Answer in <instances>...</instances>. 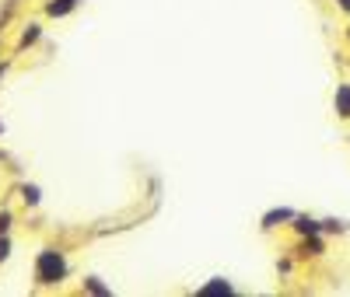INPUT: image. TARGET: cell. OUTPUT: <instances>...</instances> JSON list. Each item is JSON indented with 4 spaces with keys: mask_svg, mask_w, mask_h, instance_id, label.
<instances>
[{
    "mask_svg": "<svg viewBox=\"0 0 350 297\" xmlns=\"http://www.w3.org/2000/svg\"><path fill=\"white\" fill-rule=\"evenodd\" d=\"M343 36H347V42H350V25H347V28H343Z\"/></svg>",
    "mask_w": 350,
    "mask_h": 297,
    "instance_id": "obj_16",
    "label": "cell"
},
{
    "mask_svg": "<svg viewBox=\"0 0 350 297\" xmlns=\"http://www.w3.org/2000/svg\"><path fill=\"white\" fill-rule=\"evenodd\" d=\"M350 231V224L347 221H333V217H326L323 221V234H347Z\"/></svg>",
    "mask_w": 350,
    "mask_h": 297,
    "instance_id": "obj_11",
    "label": "cell"
},
{
    "mask_svg": "<svg viewBox=\"0 0 350 297\" xmlns=\"http://www.w3.org/2000/svg\"><path fill=\"white\" fill-rule=\"evenodd\" d=\"M11 4H14V0H11Z\"/></svg>",
    "mask_w": 350,
    "mask_h": 297,
    "instance_id": "obj_19",
    "label": "cell"
},
{
    "mask_svg": "<svg viewBox=\"0 0 350 297\" xmlns=\"http://www.w3.org/2000/svg\"><path fill=\"white\" fill-rule=\"evenodd\" d=\"M347 143H350V137H347Z\"/></svg>",
    "mask_w": 350,
    "mask_h": 297,
    "instance_id": "obj_18",
    "label": "cell"
},
{
    "mask_svg": "<svg viewBox=\"0 0 350 297\" xmlns=\"http://www.w3.org/2000/svg\"><path fill=\"white\" fill-rule=\"evenodd\" d=\"M0 133H4V123H0Z\"/></svg>",
    "mask_w": 350,
    "mask_h": 297,
    "instance_id": "obj_17",
    "label": "cell"
},
{
    "mask_svg": "<svg viewBox=\"0 0 350 297\" xmlns=\"http://www.w3.org/2000/svg\"><path fill=\"white\" fill-rule=\"evenodd\" d=\"M291 221H295V210H291V206H273V210H267L259 217V231H277V227H287Z\"/></svg>",
    "mask_w": 350,
    "mask_h": 297,
    "instance_id": "obj_2",
    "label": "cell"
},
{
    "mask_svg": "<svg viewBox=\"0 0 350 297\" xmlns=\"http://www.w3.org/2000/svg\"><path fill=\"white\" fill-rule=\"evenodd\" d=\"M81 8V0H46V18H67Z\"/></svg>",
    "mask_w": 350,
    "mask_h": 297,
    "instance_id": "obj_7",
    "label": "cell"
},
{
    "mask_svg": "<svg viewBox=\"0 0 350 297\" xmlns=\"http://www.w3.org/2000/svg\"><path fill=\"white\" fill-rule=\"evenodd\" d=\"M11 221H14L11 210H0V234H8V231H11Z\"/></svg>",
    "mask_w": 350,
    "mask_h": 297,
    "instance_id": "obj_13",
    "label": "cell"
},
{
    "mask_svg": "<svg viewBox=\"0 0 350 297\" xmlns=\"http://www.w3.org/2000/svg\"><path fill=\"white\" fill-rule=\"evenodd\" d=\"M4 74H8V63H0V81H4Z\"/></svg>",
    "mask_w": 350,
    "mask_h": 297,
    "instance_id": "obj_15",
    "label": "cell"
},
{
    "mask_svg": "<svg viewBox=\"0 0 350 297\" xmlns=\"http://www.w3.org/2000/svg\"><path fill=\"white\" fill-rule=\"evenodd\" d=\"M11 259V234H0V262Z\"/></svg>",
    "mask_w": 350,
    "mask_h": 297,
    "instance_id": "obj_12",
    "label": "cell"
},
{
    "mask_svg": "<svg viewBox=\"0 0 350 297\" xmlns=\"http://www.w3.org/2000/svg\"><path fill=\"white\" fill-rule=\"evenodd\" d=\"M298 255H301V259L326 255V234H305L301 242H298Z\"/></svg>",
    "mask_w": 350,
    "mask_h": 297,
    "instance_id": "obj_3",
    "label": "cell"
},
{
    "mask_svg": "<svg viewBox=\"0 0 350 297\" xmlns=\"http://www.w3.org/2000/svg\"><path fill=\"white\" fill-rule=\"evenodd\" d=\"M333 112H336V119L350 123V81H340L336 84V91H333Z\"/></svg>",
    "mask_w": 350,
    "mask_h": 297,
    "instance_id": "obj_4",
    "label": "cell"
},
{
    "mask_svg": "<svg viewBox=\"0 0 350 297\" xmlns=\"http://www.w3.org/2000/svg\"><path fill=\"white\" fill-rule=\"evenodd\" d=\"M196 294H203V297H231V294H235V283L224 280V277H214V280H207V283H200Z\"/></svg>",
    "mask_w": 350,
    "mask_h": 297,
    "instance_id": "obj_5",
    "label": "cell"
},
{
    "mask_svg": "<svg viewBox=\"0 0 350 297\" xmlns=\"http://www.w3.org/2000/svg\"><path fill=\"white\" fill-rule=\"evenodd\" d=\"M39 39H42V25H39V21H28V25L21 28V36H18V49H32Z\"/></svg>",
    "mask_w": 350,
    "mask_h": 297,
    "instance_id": "obj_8",
    "label": "cell"
},
{
    "mask_svg": "<svg viewBox=\"0 0 350 297\" xmlns=\"http://www.w3.org/2000/svg\"><path fill=\"white\" fill-rule=\"evenodd\" d=\"M18 193H21V203H25V206H39V203H42V189H39L36 182H21Z\"/></svg>",
    "mask_w": 350,
    "mask_h": 297,
    "instance_id": "obj_9",
    "label": "cell"
},
{
    "mask_svg": "<svg viewBox=\"0 0 350 297\" xmlns=\"http://www.w3.org/2000/svg\"><path fill=\"white\" fill-rule=\"evenodd\" d=\"M287 227L295 231L298 238H305V234H323V221H315V217H308V214H295V221H291Z\"/></svg>",
    "mask_w": 350,
    "mask_h": 297,
    "instance_id": "obj_6",
    "label": "cell"
},
{
    "mask_svg": "<svg viewBox=\"0 0 350 297\" xmlns=\"http://www.w3.org/2000/svg\"><path fill=\"white\" fill-rule=\"evenodd\" d=\"M84 290H88V294H98V297H109V294H112V287H105L98 277H84Z\"/></svg>",
    "mask_w": 350,
    "mask_h": 297,
    "instance_id": "obj_10",
    "label": "cell"
},
{
    "mask_svg": "<svg viewBox=\"0 0 350 297\" xmlns=\"http://www.w3.org/2000/svg\"><path fill=\"white\" fill-rule=\"evenodd\" d=\"M70 277V262L60 249H39L36 255V283L39 287H56V283H64Z\"/></svg>",
    "mask_w": 350,
    "mask_h": 297,
    "instance_id": "obj_1",
    "label": "cell"
},
{
    "mask_svg": "<svg viewBox=\"0 0 350 297\" xmlns=\"http://www.w3.org/2000/svg\"><path fill=\"white\" fill-rule=\"evenodd\" d=\"M336 8H340L343 14H350V0H336Z\"/></svg>",
    "mask_w": 350,
    "mask_h": 297,
    "instance_id": "obj_14",
    "label": "cell"
}]
</instances>
